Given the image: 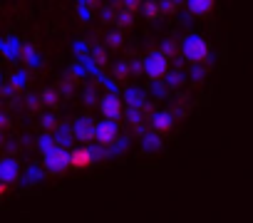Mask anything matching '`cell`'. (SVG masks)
Masks as SVG:
<instances>
[{"instance_id": "cell-1", "label": "cell", "mask_w": 253, "mask_h": 223, "mask_svg": "<svg viewBox=\"0 0 253 223\" xmlns=\"http://www.w3.org/2000/svg\"><path fill=\"white\" fill-rule=\"evenodd\" d=\"M181 52H184L186 62L201 65V62L209 60V42H206L201 35H189V37L181 42Z\"/></svg>"}, {"instance_id": "cell-2", "label": "cell", "mask_w": 253, "mask_h": 223, "mask_svg": "<svg viewBox=\"0 0 253 223\" xmlns=\"http://www.w3.org/2000/svg\"><path fill=\"white\" fill-rule=\"evenodd\" d=\"M45 169L50 174H62L70 169V151L62 149V147H55V149H47L45 151Z\"/></svg>"}, {"instance_id": "cell-3", "label": "cell", "mask_w": 253, "mask_h": 223, "mask_svg": "<svg viewBox=\"0 0 253 223\" xmlns=\"http://www.w3.org/2000/svg\"><path fill=\"white\" fill-rule=\"evenodd\" d=\"M144 74L149 77V79H162L167 72H169V60H167V55L164 52H152L147 60H144Z\"/></svg>"}, {"instance_id": "cell-4", "label": "cell", "mask_w": 253, "mask_h": 223, "mask_svg": "<svg viewBox=\"0 0 253 223\" xmlns=\"http://www.w3.org/2000/svg\"><path fill=\"white\" fill-rule=\"evenodd\" d=\"M94 164V151L89 147H77L70 151V169H77V171H84Z\"/></svg>"}, {"instance_id": "cell-5", "label": "cell", "mask_w": 253, "mask_h": 223, "mask_svg": "<svg viewBox=\"0 0 253 223\" xmlns=\"http://www.w3.org/2000/svg\"><path fill=\"white\" fill-rule=\"evenodd\" d=\"M94 139L102 147H109L117 139V119H104L94 127Z\"/></svg>"}, {"instance_id": "cell-6", "label": "cell", "mask_w": 253, "mask_h": 223, "mask_svg": "<svg viewBox=\"0 0 253 223\" xmlns=\"http://www.w3.org/2000/svg\"><path fill=\"white\" fill-rule=\"evenodd\" d=\"M102 107V114H104V119H119L122 117V99L117 97V94H107V97H102V102H99Z\"/></svg>"}, {"instance_id": "cell-7", "label": "cell", "mask_w": 253, "mask_h": 223, "mask_svg": "<svg viewBox=\"0 0 253 223\" xmlns=\"http://www.w3.org/2000/svg\"><path fill=\"white\" fill-rule=\"evenodd\" d=\"M152 127H154V132H159V134H167V132H171L174 129V117H171V112H154L152 114Z\"/></svg>"}, {"instance_id": "cell-8", "label": "cell", "mask_w": 253, "mask_h": 223, "mask_svg": "<svg viewBox=\"0 0 253 223\" xmlns=\"http://www.w3.org/2000/svg\"><path fill=\"white\" fill-rule=\"evenodd\" d=\"M94 122L92 119H82V122H77V127H75V137L77 139H82V142H89V139H94Z\"/></svg>"}, {"instance_id": "cell-9", "label": "cell", "mask_w": 253, "mask_h": 223, "mask_svg": "<svg viewBox=\"0 0 253 223\" xmlns=\"http://www.w3.org/2000/svg\"><path fill=\"white\" fill-rule=\"evenodd\" d=\"M18 176V164L13 159H5V161H0V181H5V184H13Z\"/></svg>"}, {"instance_id": "cell-10", "label": "cell", "mask_w": 253, "mask_h": 223, "mask_svg": "<svg viewBox=\"0 0 253 223\" xmlns=\"http://www.w3.org/2000/svg\"><path fill=\"white\" fill-rule=\"evenodd\" d=\"M216 5V0H189V10L194 15H209Z\"/></svg>"}, {"instance_id": "cell-11", "label": "cell", "mask_w": 253, "mask_h": 223, "mask_svg": "<svg viewBox=\"0 0 253 223\" xmlns=\"http://www.w3.org/2000/svg\"><path fill=\"white\" fill-rule=\"evenodd\" d=\"M144 149H147V151H159V149H162V139L154 137V134L144 137Z\"/></svg>"}, {"instance_id": "cell-12", "label": "cell", "mask_w": 253, "mask_h": 223, "mask_svg": "<svg viewBox=\"0 0 253 223\" xmlns=\"http://www.w3.org/2000/svg\"><path fill=\"white\" fill-rule=\"evenodd\" d=\"M5 191H8V184H5V181H0V196H3Z\"/></svg>"}]
</instances>
